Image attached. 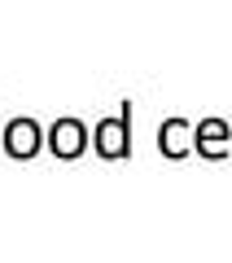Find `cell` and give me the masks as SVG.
Here are the masks:
<instances>
[{
    "label": "cell",
    "mask_w": 232,
    "mask_h": 263,
    "mask_svg": "<svg viewBox=\"0 0 232 263\" xmlns=\"http://www.w3.org/2000/svg\"><path fill=\"white\" fill-rule=\"evenodd\" d=\"M5 149H9L13 158H35V149H40L35 119H13L9 127H5Z\"/></svg>",
    "instance_id": "3957f363"
},
{
    "label": "cell",
    "mask_w": 232,
    "mask_h": 263,
    "mask_svg": "<svg viewBox=\"0 0 232 263\" xmlns=\"http://www.w3.org/2000/svg\"><path fill=\"white\" fill-rule=\"evenodd\" d=\"M48 149H53L57 158H79V154L88 149V127L79 119H57L53 127H48Z\"/></svg>",
    "instance_id": "7a4b0ae2"
},
{
    "label": "cell",
    "mask_w": 232,
    "mask_h": 263,
    "mask_svg": "<svg viewBox=\"0 0 232 263\" xmlns=\"http://www.w3.org/2000/svg\"><path fill=\"white\" fill-rule=\"evenodd\" d=\"M96 154L101 158H127L131 154V123L127 114H119V119H101L96 123Z\"/></svg>",
    "instance_id": "6da1fadb"
},
{
    "label": "cell",
    "mask_w": 232,
    "mask_h": 263,
    "mask_svg": "<svg viewBox=\"0 0 232 263\" xmlns=\"http://www.w3.org/2000/svg\"><path fill=\"white\" fill-rule=\"evenodd\" d=\"M158 149L167 154V158H184L188 149H193V127H188L184 119H167L158 132Z\"/></svg>",
    "instance_id": "277c9868"
},
{
    "label": "cell",
    "mask_w": 232,
    "mask_h": 263,
    "mask_svg": "<svg viewBox=\"0 0 232 263\" xmlns=\"http://www.w3.org/2000/svg\"><path fill=\"white\" fill-rule=\"evenodd\" d=\"M228 123L223 119H206V123H197V132H193V145L202 154H210V158H223L228 154Z\"/></svg>",
    "instance_id": "5b68a950"
}]
</instances>
